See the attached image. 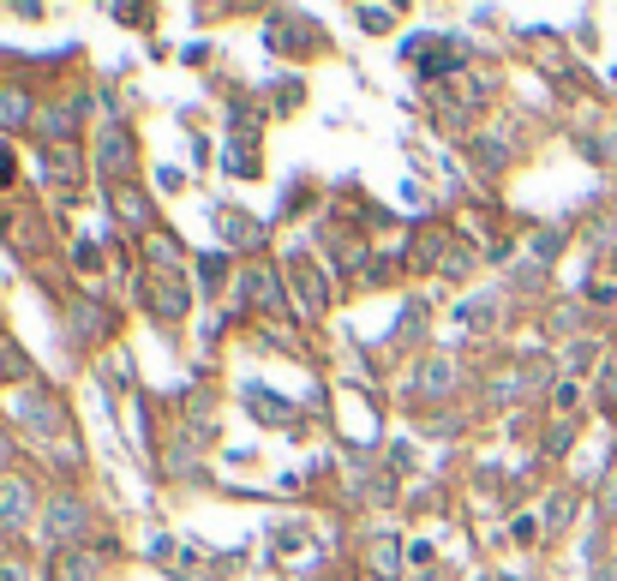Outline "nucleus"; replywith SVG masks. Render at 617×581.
I'll list each match as a JSON object with an SVG mask.
<instances>
[{"label": "nucleus", "instance_id": "obj_1", "mask_svg": "<svg viewBox=\"0 0 617 581\" xmlns=\"http://www.w3.org/2000/svg\"><path fill=\"white\" fill-rule=\"evenodd\" d=\"M24 504H30V492H24V486H6V492H0V522L18 528V522H24Z\"/></svg>", "mask_w": 617, "mask_h": 581}, {"label": "nucleus", "instance_id": "obj_2", "mask_svg": "<svg viewBox=\"0 0 617 581\" xmlns=\"http://www.w3.org/2000/svg\"><path fill=\"white\" fill-rule=\"evenodd\" d=\"M6 168H12V162H6V150H0V180H6Z\"/></svg>", "mask_w": 617, "mask_h": 581}]
</instances>
